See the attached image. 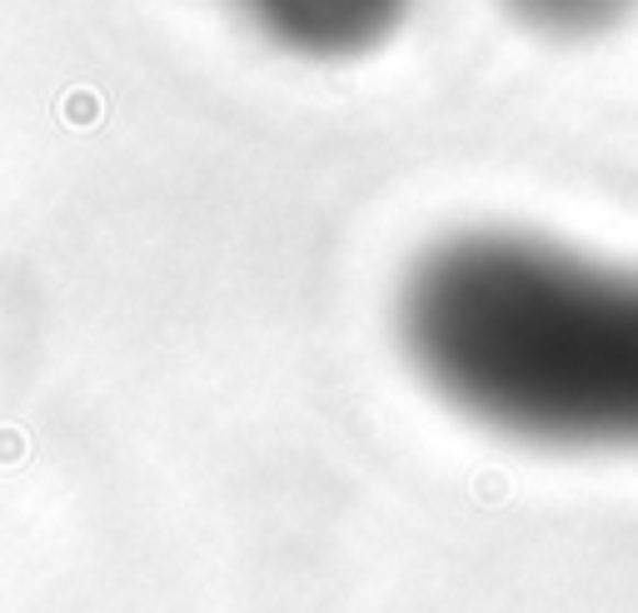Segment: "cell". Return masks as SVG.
I'll use <instances>...</instances> for the list:
<instances>
[{"mask_svg":"<svg viewBox=\"0 0 638 613\" xmlns=\"http://www.w3.org/2000/svg\"><path fill=\"white\" fill-rule=\"evenodd\" d=\"M394 334L439 404L514 444L638 454V265L519 225L429 239Z\"/></svg>","mask_w":638,"mask_h":613,"instance_id":"obj_1","label":"cell"},{"mask_svg":"<svg viewBox=\"0 0 638 613\" xmlns=\"http://www.w3.org/2000/svg\"><path fill=\"white\" fill-rule=\"evenodd\" d=\"M519 35L544 45H598L638 21V0H489Z\"/></svg>","mask_w":638,"mask_h":613,"instance_id":"obj_3","label":"cell"},{"mask_svg":"<svg viewBox=\"0 0 638 613\" xmlns=\"http://www.w3.org/2000/svg\"><path fill=\"white\" fill-rule=\"evenodd\" d=\"M424 0H225L260 45L300 65H355L394 45Z\"/></svg>","mask_w":638,"mask_h":613,"instance_id":"obj_2","label":"cell"}]
</instances>
